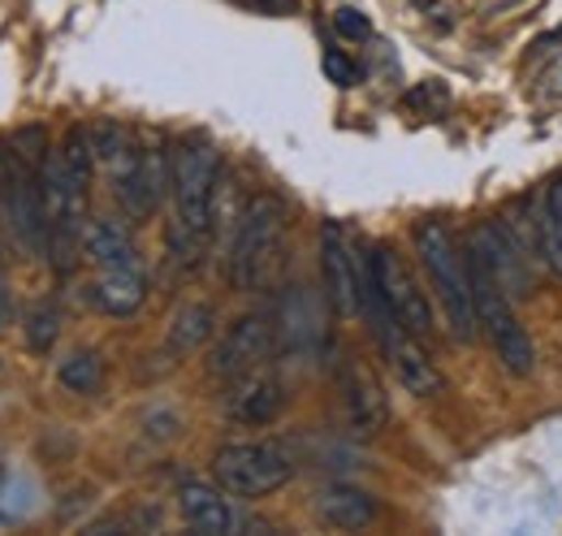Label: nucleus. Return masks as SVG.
I'll list each match as a JSON object with an SVG mask.
<instances>
[{
  "label": "nucleus",
  "mask_w": 562,
  "mask_h": 536,
  "mask_svg": "<svg viewBox=\"0 0 562 536\" xmlns=\"http://www.w3.org/2000/svg\"><path fill=\"white\" fill-rule=\"evenodd\" d=\"M216 187H221V156L204 138H182L169 152V196H173V256L195 265L216 221Z\"/></svg>",
  "instance_id": "obj_1"
},
{
  "label": "nucleus",
  "mask_w": 562,
  "mask_h": 536,
  "mask_svg": "<svg viewBox=\"0 0 562 536\" xmlns=\"http://www.w3.org/2000/svg\"><path fill=\"white\" fill-rule=\"evenodd\" d=\"M285 234H290V216L278 196H256L247 203L234 221V238H229V256H225L229 286L243 294L269 290L285 260Z\"/></svg>",
  "instance_id": "obj_2"
},
{
  "label": "nucleus",
  "mask_w": 562,
  "mask_h": 536,
  "mask_svg": "<svg viewBox=\"0 0 562 536\" xmlns=\"http://www.w3.org/2000/svg\"><path fill=\"white\" fill-rule=\"evenodd\" d=\"M416 256H420L428 286L450 321V334L459 342H472L481 334L476 321V299H472V277H468V256L459 252L454 234L441 221H420L416 225Z\"/></svg>",
  "instance_id": "obj_3"
},
{
  "label": "nucleus",
  "mask_w": 562,
  "mask_h": 536,
  "mask_svg": "<svg viewBox=\"0 0 562 536\" xmlns=\"http://www.w3.org/2000/svg\"><path fill=\"white\" fill-rule=\"evenodd\" d=\"M468 277H472V299H476L481 334L490 337L497 364H502L506 372H515V377H528L537 350H532V342H528V334H524L519 316H515V299L493 281L490 268L481 265L472 252H468Z\"/></svg>",
  "instance_id": "obj_4"
},
{
  "label": "nucleus",
  "mask_w": 562,
  "mask_h": 536,
  "mask_svg": "<svg viewBox=\"0 0 562 536\" xmlns=\"http://www.w3.org/2000/svg\"><path fill=\"white\" fill-rule=\"evenodd\" d=\"M212 471L216 484L234 498H269L294 476V464L278 442H234L216 450Z\"/></svg>",
  "instance_id": "obj_5"
},
{
  "label": "nucleus",
  "mask_w": 562,
  "mask_h": 536,
  "mask_svg": "<svg viewBox=\"0 0 562 536\" xmlns=\"http://www.w3.org/2000/svg\"><path fill=\"white\" fill-rule=\"evenodd\" d=\"M368 265H372L376 290H381L385 308L394 312V321L424 342V337L432 334V308H428V294L420 290V281L412 277V268L403 265V256L381 243V247H372Z\"/></svg>",
  "instance_id": "obj_6"
},
{
  "label": "nucleus",
  "mask_w": 562,
  "mask_h": 536,
  "mask_svg": "<svg viewBox=\"0 0 562 536\" xmlns=\"http://www.w3.org/2000/svg\"><path fill=\"white\" fill-rule=\"evenodd\" d=\"M468 252L490 268V277L515 299V303L532 294V256H528V247L519 243V234H515L506 221H481V225L472 230Z\"/></svg>",
  "instance_id": "obj_7"
},
{
  "label": "nucleus",
  "mask_w": 562,
  "mask_h": 536,
  "mask_svg": "<svg viewBox=\"0 0 562 536\" xmlns=\"http://www.w3.org/2000/svg\"><path fill=\"white\" fill-rule=\"evenodd\" d=\"M109 174H113V196L131 221H147L160 208V196L169 191V156L156 147H131L122 160L109 165Z\"/></svg>",
  "instance_id": "obj_8"
},
{
  "label": "nucleus",
  "mask_w": 562,
  "mask_h": 536,
  "mask_svg": "<svg viewBox=\"0 0 562 536\" xmlns=\"http://www.w3.org/2000/svg\"><path fill=\"white\" fill-rule=\"evenodd\" d=\"M278 350V330H273V316L269 312H256V316H243L229 325V334L221 337V346L212 350V377L221 381H243L251 372H260Z\"/></svg>",
  "instance_id": "obj_9"
},
{
  "label": "nucleus",
  "mask_w": 562,
  "mask_h": 536,
  "mask_svg": "<svg viewBox=\"0 0 562 536\" xmlns=\"http://www.w3.org/2000/svg\"><path fill=\"white\" fill-rule=\"evenodd\" d=\"M273 330H278V350L294 359H316L325 350V312L307 286H285L273 308Z\"/></svg>",
  "instance_id": "obj_10"
},
{
  "label": "nucleus",
  "mask_w": 562,
  "mask_h": 536,
  "mask_svg": "<svg viewBox=\"0 0 562 536\" xmlns=\"http://www.w3.org/2000/svg\"><path fill=\"white\" fill-rule=\"evenodd\" d=\"M359 265L342 225L325 221L321 225V272H325V299L334 303L338 316H359Z\"/></svg>",
  "instance_id": "obj_11"
},
{
  "label": "nucleus",
  "mask_w": 562,
  "mask_h": 536,
  "mask_svg": "<svg viewBox=\"0 0 562 536\" xmlns=\"http://www.w3.org/2000/svg\"><path fill=\"white\" fill-rule=\"evenodd\" d=\"M338 386H342V402H347V415L359 433H381L390 424V402L381 394V381L376 372L355 359V355H342L338 359Z\"/></svg>",
  "instance_id": "obj_12"
},
{
  "label": "nucleus",
  "mask_w": 562,
  "mask_h": 536,
  "mask_svg": "<svg viewBox=\"0 0 562 536\" xmlns=\"http://www.w3.org/2000/svg\"><path fill=\"white\" fill-rule=\"evenodd\" d=\"M515 221L528 234L524 247L532 252V260L550 265L562 277V216L559 208H554V200H550V187L546 191H528L519 200V208H515Z\"/></svg>",
  "instance_id": "obj_13"
},
{
  "label": "nucleus",
  "mask_w": 562,
  "mask_h": 536,
  "mask_svg": "<svg viewBox=\"0 0 562 536\" xmlns=\"http://www.w3.org/2000/svg\"><path fill=\"white\" fill-rule=\"evenodd\" d=\"M178 511L187 520V528H195L200 536H225L238 528V515L225 498V489L216 484H204V480H187L178 489Z\"/></svg>",
  "instance_id": "obj_14"
},
{
  "label": "nucleus",
  "mask_w": 562,
  "mask_h": 536,
  "mask_svg": "<svg viewBox=\"0 0 562 536\" xmlns=\"http://www.w3.org/2000/svg\"><path fill=\"white\" fill-rule=\"evenodd\" d=\"M316 520L338 533H359L376 520V498L355 484H329L316 493Z\"/></svg>",
  "instance_id": "obj_15"
},
{
  "label": "nucleus",
  "mask_w": 562,
  "mask_h": 536,
  "mask_svg": "<svg viewBox=\"0 0 562 536\" xmlns=\"http://www.w3.org/2000/svg\"><path fill=\"white\" fill-rule=\"evenodd\" d=\"M91 299L100 312L109 316H135L147 299V277H143V265L135 268H100L95 286H91Z\"/></svg>",
  "instance_id": "obj_16"
},
{
  "label": "nucleus",
  "mask_w": 562,
  "mask_h": 536,
  "mask_svg": "<svg viewBox=\"0 0 562 536\" xmlns=\"http://www.w3.org/2000/svg\"><path fill=\"white\" fill-rule=\"evenodd\" d=\"M281 406H285V390H281V381L265 377V372L243 377L238 390L229 394V415L238 424H256V428L260 424H273L281 415Z\"/></svg>",
  "instance_id": "obj_17"
},
{
  "label": "nucleus",
  "mask_w": 562,
  "mask_h": 536,
  "mask_svg": "<svg viewBox=\"0 0 562 536\" xmlns=\"http://www.w3.org/2000/svg\"><path fill=\"white\" fill-rule=\"evenodd\" d=\"M82 252L95 268H135L143 265L135 238L117 221H87L82 230Z\"/></svg>",
  "instance_id": "obj_18"
},
{
  "label": "nucleus",
  "mask_w": 562,
  "mask_h": 536,
  "mask_svg": "<svg viewBox=\"0 0 562 536\" xmlns=\"http://www.w3.org/2000/svg\"><path fill=\"white\" fill-rule=\"evenodd\" d=\"M212 330H216V312H212L209 303H187L169 321V350L191 355V350H200L209 342Z\"/></svg>",
  "instance_id": "obj_19"
},
{
  "label": "nucleus",
  "mask_w": 562,
  "mask_h": 536,
  "mask_svg": "<svg viewBox=\"0 0 562 536\" xmlns=\"http://www.w3.org/2000/svg\"><path fill=\"white\" fill-rule=\"evenodd\" d=\"M57 381H61L70 394H100V386H104V359H100L95 350H74V355L61 359Z\"/></svg>",
  "instance_id": "obj_20"
},
{
  "label": "nucleus",
  "mask_w": 562,
  "mask_h": 536,
  "mask_svg": "<svg viewBox=\"0 0 562 536\" xmlns=\"http://www.w3.org/2000/svg\"><path fill=\"white\" fill-rule=\"evenodd\" d=\"M61 165L70 169L74 182H82V187H91V169H95V143H91V131H82V126H70L66 131V143H61Z\"/></svg>",
  "instance_id": "obj_21"
},
{
  "label": "nucleus",
  "mask_w": 562,
  "mask_h": 536,
  "mask_svg": "<svg viewBox=\"0 0 562 536\" xmlns=\"http://www.w3.org/2000/svg\"><path fill=\"white\" fill-rule=\"evenodd\" d=\"M57 334H61V312H57V303H48V299L31 303V312H26V346L40 350V355H48V350L57 346Z\"/></svg>",
  "instance_id": "obj_22"
},
{
  "label": "nucleus",
  "mask_w": 562,
  "mask_h": 536,
  "mask_svg": "<svg viewBox=\"0 0 562 536\" xmlns=\"http://www.w3.org/2000/svg\"><path fill=\"white\" fill-rule=\"evenodd\" d=\"M334 26H338V31L347 35V40H368V35H372V22H368V18L359 13V9H351V4L334 13Z\"/></svg>",
  "instance_id": "obj_23"
},
{
  "label": "nucleus",
  "mask_w": 562,
  "mask_h": 536,
  "mask_svg": "<svg viewBox=\"0 0 562 536\" xmlns=\"http://www.w3.org/2000/svg\"><path fill=\"white\" fill-rule=\"evenodd\" d=\"M321 66H325V74H329L338 87H355V82H359V69H355V62L351 57H342V53H325Z\"/></svg>",
  "instance_id": "obj_24"
},
{
  "label": "nucleus",
  "mask_w": 562,
  "mask_h": 536,
  "mask_svg": "<svg viewBox=\"0 0 562 536\" xmlns=\"http://www.w3.org/2000/svg\"><path fill=\"white\" fill-rule=\"evenodd\" d=\"M541 96H550V100H559L562 96V57L546 69V78H541Z\"/></svg>",
  "instance_id": "obj_25"
},
{
  "label": "nucleus",
  "mask_w": 562,
  "mask_h": 536,
  "mask_svg": "<svg viewBox=\"0 0 562 536\" xmlns=\"http://www.w3.org/2000/svg\"><path fill=\"white\" fill-rule=\"evenodd\" d=\"M4 325H13V290H9V281H4V272H0V330Z\"/></svg>",
  "instance_id": "obj_26"
},
{
  "label": "nucleus",
  "mask_w": 562,
  "mask_h": 536,
  "mask_svg": "<svg viewBox=\"0 0 562 536\" xmlns=\"http://www.w3.org/2000/svg\"><path fill=\"white\" fill-rule=\"evenodd\" d=\"M550 200H554V208H559V216H562V174L550 182Z\"/></svg>",
  "instance_id": "obj_27"
}]
</instances>
